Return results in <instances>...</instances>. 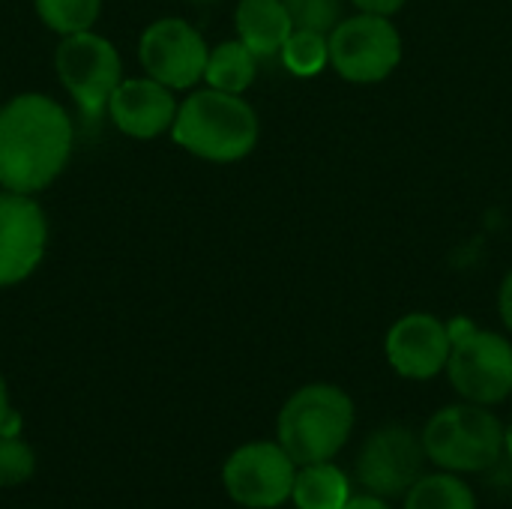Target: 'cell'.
Masks as SVG:
<instances>
[{"mask_svg": "<svg viewBox=\"0 0 512 509\" xmlns=\"http://www.w3.org/2000/svg\"><path fill=\"white\" fill-rule=\"evenodd\" d=\"M69 111L45 93H18L0 105V189L36 195L48 189L72 156Z\"/></svg>", "mask_w": 512, "mask_h": 509, "instance_id": "6da1fadb", "label": "cell"}, {"mask_svg": "<svg viewBox=\"0 0 512 509\" xmlns=\"http://www.w3.org/2000/svg\"><path fill=\"white\" fill-rule=\"evenodd\" d=\"M261 135V123L255 108L240 96V93H225V90H195L189 93L174 117L171 138L177 147L186 153L228 165L246 159Z\"/></svg>", "mask_w": 512, "mask_h": 509, "instance_id": "7a4b0ae2", "label": "cell"}, {"mask_svg": "<svg viewBox=\"0 0 512 509\" xmlns=\"http://www.w3.org/2000/svg\"><path fill=\"white\" fill-rule=\"evenodd\" d=\"M354 429V402L333 384L300 387L279 411V444L303 468L330 462Z\"/></svg>", "mask_w": 512, "mask_h": 509, "instance_id": "3957f363", "label": "cell"}, {"mask_svg": "<svg viewBox=\"0 0 512 509\" xmlns=\"http://www.w3.org/2000/svg\"><path fill=\"white\" fill-rule=\"evenodd\" d=\"M426 459L444 471L480 474L504 453V426L486 405H450L438 411L423 429Z\"/></svg>", "mask_w": 512, "mask_h": 509, "instance_id": "277c9868", "label": "cell"}, {"mask_svg": "<svg viewBox=\"0 0 512 509\" xmlns=\"http://www.w3.org/2000/svg\"><path fill=\"white\" fill-rule=\"evenodd\" d=\"M54 72L63 90L75 99L84 123H99L108 111V99L123 81V60L111 39L84 30L72 36H60L54 51Z\"/></svg>", "mask_w": 512, "mask_h": 509, "instance_id": "5b68a950", "label": "cell"}, {"mask_svg": "<svg viewBox=\"0 0 512 509\" xmlns=\"http://www.w3.org/2000/svg\"><path fill=\"white\" fill-rule=\"evenodd\" d=\"M330 66L351 84H378L402 63V36L387 15L357 12L330 33Z\"/></svg>", "mask_w": 512, "mask_h": 509, "instance_id": "8992f818", "label": "cell"}, {"mask_svg": "<svg viewBox=\"0 0 512 509\" xmlns=\"http://www.w3.org/2000/svg\"><path fill=\"white\" fill-rule=\"evenodd\" d=\"M447 375L462 399L474 405H501L512 396V342L477 327L453 342Z\"/></svg>", "mask_w": 512, "mask_h": 509, "instance_id": "52a82bcc", "label": "cell"}, {"mask_svg": "<svg viewBox=\"0 0 512 509\" xmlns=\"http://www.w3.org/2000/svg\"><path fill=\"white\" fill-rule=\"evenodd\" d=\"M297 477V462L285 453L282 444L252 441L237 447L225 468L222 483L231 501L246 509H273L291 501Z\"/></svg>", "mask_w": 512, "mask_h": 509, "instance_id": "ba28073f", "label": "cell"}, {"mask_svg": "<svg viewBox=\"0 0 512 509\" xmlns=\"http://www.w3.org/2000/svg\"><path fill=\"white\" fill-rule=\"evenodd\" d=\"M210 48L186 18H156L138 39V60L144 75L171 90H189L204 81Z\"/></svg>", "mask_w": 512, "mask_h": 509, "instance_id": "9c48e42d", "label": "cell"}, {"mask_svg": "<svg viewBox=\"0 0 512 509\" xmlns=\"http://www.w3.org/2000/svg\"><path fill=\"white\" fill-rule=\"evenodd\" d=\"M423 459V441L411 429L390 423L366 438L357 456V480L378 498H396L423 477Z\"/></svg>", "mask_w": 512, "mask_h": 509, "instance_id": "30bf717a", "label": "cell"}, {"mask_svg": "<svg viewBox=\"0 0 512 509\" xmlns=\"http://www.w3.org/2000/svg\"><path fill=\"white\" fill-rule=\"evenodd\" d=\"M48 219L33 195L0 189V288L24 282L45 258Z\"/></svg>", "mask_w": 512, "mask_h": 509, "instance_id": "8fae6325", "label": "cell"}, {"mask_svg": "<svg viewBox=\"0 0 512 509\" xmlns=\"http://www.w3.org/2000/svg\"><path fill=\"white\" fill-rule=\"evenodd\" d=\"M387 363L408 381H429L447 369L453 342L447 333V321L429 312L402 315L384 342Z\"/></svg>", "mask_w": 512, "mask_h": 509, "instance_id": "7c38bea8", "label": "cell"}, {"mask_svg": "<svg viewBox=\"0 0 512 509\" xmlns=\"http://www.w3.org/2000/svg\"><path fill=\"white\" fill-rule=\"evenodd\" d=\"M177 108L180 102L174 99V90L150 75L123 78L108 99V117L114 120V126L138 141H150L171 132Z\"/></svg>", "mask_w": 512, "mask_h": 509, "instance_id": "4fadbf2b", "label": "cell"}, {"mask_svg": "<svg viewBox=\"0 0 512 509\" xmlns=\"http://www.w3.org/2000/svg\"><path fill=\"white\" fill-rule=\"evenodd\" d=\"M234 27L237 39L258 60L276 57L294 33V21L282 0H240L234 9Z\"/></svg>", "mask_w": 512, "mask_h": 509, "instance_id": "5bb4252c", "label": "cell"}, {"mask_svg": "<svg viewBox=\"0 0 512 509\" xmlns=\"http://www.w3.org/2000/svg\"><path fill=\"white\" fill-rule=\"evenodd\" d=\"M291 501L297 509H342L351 501V483L330 462L303 465L294 477Z\"/></svg>", "mask_w": 512, "mask_h": 509, "instance_id": "9a60e30c", "label": "cell"}, {"mask_svg": "<svg viewBox=\"0 0 512 509\" xmlns=\"http://www.w3.org/2000/svg\"><path fill=\"white\" fill-rule=\"evenodd\" d=\"M255 75H258V57L240 39H228L210 48L207 69H204L207 87L243 96L252 87Z\"/></svg>", "mask_w": 512, "mask_h": 509, "instance_id": "2e32d148", "label": "cell"}, {"mask_svg": "<svg viewBox=\"0 0 512 509\" xmlns=\"http://www.w3.org/2000/svg\"><path fill=\"white\" fill-rule=\"evenodd\" d=\"M405 509H477V501L456 474H429L405 492Z\"/></svg>", "mask_w": 512, "mask_h": 509, "instance_id": "e0dca14e", "label": "cell"}, {"mask_svg": "<svg viewBox=\"0 0 512 509\" xmlns=\"http://www.w3.org/2000/svg\"><path fill=\"white\" fill-rule=\"evenodd\" d=\"M285 69L297 78H315L330 66V39L318 30H294L279 51Z\"/></svg>", "mask_w": 512, "mask_h": 509, "instance_id": "ac0fdd59", "label": "cell"}, {"mask_svg": "<svg viewBox=\"0 0 512 509\" xmlns=\"http://www.w3.org/2000/svg\"><path fill=\"white\" fill-rule=\"evenodd\" d=\"M33 6L39 21L57 36L93 30L102 12V0H33Z\"/></svg>", "mask_w": 512, "mask_h": 509, "instance_id": "d6986e66", "label": "cell"}, {"mask_svg": "<svg viewBox=\"0 0 512 509\" xmlns=\"http://www.w3.org/2000/svg\"><path fill=\"white\" fill-rule=\"evenodd\" d=\"M294 30L330 33L342 21V0H282Z\"/></svg>", "mask_w": 512, "mask_h": 509, "instance_id": "ffe728a7", "label": "cell"}, {"mask_svg": "<svg viewBox=\"0 0 512 509\" xmlns=\"http://www.w3.org/2000/svg\"><path fill=\"white\" fill-rule=\"evenodd\" d=\"M33 468V450L15 435H0V486H21L33 477Z\"/></svg>", "mask_w": 512, "mask_h": 509, "instance_id": "44dd1931", "label": "cell"}, {"mask_svg": "<svg viewBox=\"0 0 512 509\" xmlns=\"http://www.w3.org/2000/svg\"><path fill=\"white\" fill-rule=\"evenodd\" d=\"M357 12H372V15H396L408 0H351Z\"/></svg>", "mask_w": 512, "mask_h": 509, "instance_id": "7402d4cb", "label": "cell"}, {"mask_svg": "<svg viewBox=\"0 0 512 509\" xmlns=\"http://www.w3.org/2000/svg\"><path fill=\"white\" fill-rule=\"evenodd\" d=\"M498 312H501V321L507 324V330L512 333V270L504 276V282H501V291H498Z\"/></svg>", "mask_w": 512, "mask_h": 509, "instance_id": "603a6c76", "label": "cell"}, {"mask_svg": "<svg viewBox=\"0 0 512 509\" xmlns=\"http://www.w3.org/2000/svg\"><path fill=\"white\" fill-rule=\"evenodd\" d=\"M477 330V324L474 321H468V318H453V321H447V333H450V342H459V339H465L468 333H474Z\"/></svg>", "mask_w": 512, "mask_h": 509, "instance_id": "cb8c5ba5", "label": "cell"}, {"mask_svg": "<svg viewBox=\"0 0 512 509\" xmlns=\"http://www.w3.org/2000/svg\"><path fill=\"white\" fill-rule=\"evenodd\" d=\"M342 509H390L384 504V498H378V495H360V498H351L348 504Z\"/></svg>", "mask_w": 512, "mask_h": 509, "instance_id": "d4e9b609", "label": "cell"}, {"mask_svg": "<svg viewBox=\"0 0 512 509\" xmlns=\"http://www.w3.org/2000/svg\"><path fill=\"white\" fill-rule=\"evenodd\" d=\"M12 417V408H9V390H6V381H3V375H0V429H3V423Z\"/></svg>", "mask_w": 512, "mask_h": 509, "instance_id": "484cf974", "label": "cell"}, {"mask_svg": "<svg viewBox=\"0 0 512 509\" xmlns=\"http://www.w3.org/2000/svg\"><path fill=\"white\" fill-rule=\"evenodd\" d=\"M504 453L510 456V462H512V423H510V429H504Z\"/></svg>", "mask_w": 512, "mask_h": 509, "instance_id": "4316f807", "label": "cell"}, {"mask_svg": "<svg viewBox=\"0 0 512 509\" xmlns=\"http://www.w3.org/2000/svg\"><path fill=\"white\" fill-rule=\"evenodd\" d=\"M195 3H213V0H195Z\"/></svg>", "mask_w": 512, "mask_h": 509, "instance_id": "83f0119b", "label": "cell"}]
</instances>
